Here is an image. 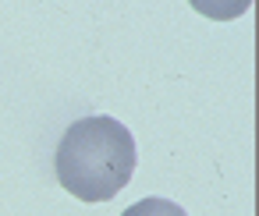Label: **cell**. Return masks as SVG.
Segmentation results:
<instances>
[{
	"label": "cell",
	"instance_id": "6da1fadb",
	"mask_svg": "<svg viewBox=\"0 0 259 216\" xmlns=\"http://www.w3.org/2000/svg\"><path fill=\"white\" fill-rule=\"evenodd\" d=\"M135 138L114 117H82L68 124L54 152V174L82 202H110L135 174Z\"/></svg>",
	"mask_w": 259,
	"mask_h": 216
},
{
	"label": "cell",
	"instance_id": "7a4b0ae2",
	"mask_svg": "<svg viewBox=\"0 0 259 216\" xmlns=\"http://www.w3.org/2000/svg\"><path fill=\"white\" fill-rule=\"evenodd\" d=\"M188 4H192L195 15H202V18L234 22V18H241V15L252 8V0H188Z\"/></svg>",
	"mask_w": 259,
	"mask_h": 216
},
{
	"label": "cell",
	"instance_id": "3957f363",
	"mask_svg": "<svg viewBox=\"0 0 259 216\" xmlns=\"http://www.w3.org/2000/svg\"><path fill=\"white\" fill-rule=\"evenodd\" d=\"M121 216H188L178 202H167V198H156V195H149V198H139V202H132Z\"/></svg>",
	"mask_w": 259,
	"mask_h": 216
}]
</instances>
